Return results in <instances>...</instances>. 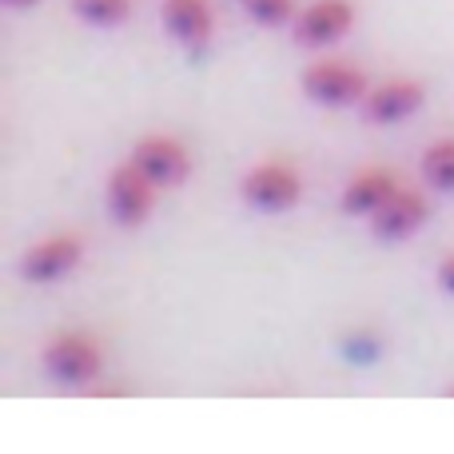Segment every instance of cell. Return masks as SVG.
Listing matches in <instances>:
<instances>
[{
	"instance_id": "1",
	"label": "cell",
	"mask_w": 454,
	"mask_h": 454,
	"mask_svg": "<svg viewBox=\"0 0 454 454\" xmlns=\"http://www.w3.org/2000/svg\"><path fill=\"white\" fill-rule=\"evenodd\" d=\"M40 367L60 387H88L104 375V347L88 331H56L40 347Z\"/></svg>"
},
{
	"instance_id": "2",
	"label": "cell",
	"mask_w": 454,
	"mask_h": 454,
	"mask_svg": "<svg viewBox=\"0 0 454 454\" xmlns=\"http://www.w3.org/2000/svg\"><path fill=\"white\" fill-rule=\"evenodd\" d=\"M239 200L263 215H283L303 200V176L287 160H259L239 176Z\"/></svg>"
},
{
	"instance_id": "3",
	"label": "cell",
	"mask_w": 454,
	"mask_h": 454,
	"mask_svg": "<svg viewBox=\"0 0 454 454\" xmlns=\"http://www.w3.org/2000/svg\"><path fill=\"white\" fill-rule=\"evenodd\" d=\"M307 100L327 104V108H351V104H363V96L371 92V80L359 64L339 60V56H319L303 68L299 76Z\"/></svg>"
},
{
	"instance_id": "4",
	"label": "cell",
	"mask_w": 454,
	"mask_h": 454,
	"mask_svg": "<svg viewBox=\"0 0 454 454\" xmlns=\"http://www.w3.org/2000/svg\"><path fill=\"white\" fill-rule=\"evenodd\" d=\"M80 259H84V239L76 231H52V235H40L32 247H24L16 271H20L24 283L48 287V283L68 279L80 267Z\"/></svg>"
},
{
	"instance_id": "5",
	"label": "cell",
	"mask_w": 454,
	"mask_h": 454,
	"mask_svg": "<svg viewBox=\"0 0 454 454\" xmlns=\"http://www.w3.org/2000/svg\"><path fill=\"white\" fill-rule=\"evenodd\" d=\"M156 196H160V188L132 164V160H120V164L108 172V184H104V204H108V215L120 227L148 223V215L156 212Z\"/></svg>"
},
{
	"instance_id": "6",
	"label": "cell",
	"mask_w": 454,
	"mask_h": 454,
	"mask_svg": "<svg viewBox=\"0 0 454 454\" xmlns=\"http://www.w3.org/2000/svg\"><path fill=\"white\" fill-rule=\"evenodd\" d=\"M128 160H132L160 192L180 188V184L192 176V152L184 148V140H176V136H168V132L140 136V140L132 144V156Z\"/></svg>"
},
{
	"instance_id": "7",
	"label": "cell",
	"mask_w": 454,
	"mask_h": 454,
	"mask_svg": "<svg viewBox=\"0 0 454 454\" xmlns=\"http://www.w3.org/2000/svg\"><path fill=\"white\" fill-rule=\"evenodd\" d=\"M427 220H431V200H427V192L399 184V188L383 200V207H379V212L367 220V227H371V235H375V239L403 243L407 235H415Z\"/></svg>"
},
{
	"instance_id": "8",
	"label": "cell",
	"mask_w": 454,
	"mask_h": 454,
	"mask_svg": "<svg viewBox=\"0 0 454 454\" xmlns=\"http://www.w3.org/2000/svg\"><path fill=\"white\" fill-rule=\"evenodd\" d=\"M427 100V88L411 76H391L383 84H371V92L363 96V116L367 124H379V128H391V124H403L411 120Z\"/></svg>"
},
{
	"instance_id": "9",
	"label": "cell",
	"mask_w": 454,
	"mask_h": 454,
	"mask_svg": "<svg viewBox=\"0 0 454 454\" xmlns=\"http://www.w3.org/2000/svg\"><path fill=\"white\" fill-rule=\"evenodd\" d=\"M355 24V4L351 0H315L295 16V40L307 48H327L343 40Z\"/></svg>"
},
{
	"instance_id": "10",
	"label": "cell",
	"mask_w": 454,
	"mask_h": 454,
	"mask_svg": "<svg viewBox=\"0 0 454 454\" xmlns=\"http://www.w3.org/2000/svg\"><path fill=\"white\" fill-rule=\"evenodd\" d=\"M395 188H399V172H395V168L367 164L343 184V192H339V207H343L347 215H363V220H371Z\"/></svg>"
},
{
	"instance_id": "11",
	"label": "cell",
	"mask_w": 454,
	"mask_h": 454,
	"mask_svg": "<svg viewBox=\"0 0 454 454\" xmlns=\"http://www.w3.org/2000/svg\"><path fill=\"white\" fill-rule=\"evenodd\" d=\"M164 28L184 48H204L215 32V12L207 0H164Z\"/></svg>"
},
{
	"instance_id": "12",
	"label": "cell",
	"mask_w": 454,
	"mask_h": 454,
	"mask_svg": "<svg viewBox=\"0 0 454 454\" xmlns=\"http://www.w3.org/2000/svg\"><path fill=\"white\" fill-rule=\"evenodd\" d=\"M419 176H423L427 188L454 196V136L427 144V152L419 156Z\"/></svg>"
},
{
	"instance_id": "13",
	"label": "cell",
	"mask_w": 454,
	"mask_h": 454,
	"mask_svg": "<svg viewBox=\"0 0 454 454\" xmlns=\"http://www.w3.org/2000/svg\"><path fill=\"white\" fill-rule=\"evenodd\" d=\"M72 12L96 28H116L132 16V0H72Z\"/></svg>"
},
{
	"instance_id": "14",
	"label": "cell",
	"mask_w": 454,
	"mask_h": 454,
	"mask_svg": "<svg viewBox=\"0 0 454 454\" xmlns=\"http://www.w3.org/2000/svg\"><path fill=\"white\" fill-rule=\"evenodd\" d=\"M247 16L255 24H267V28H283V24H295V0H243Z\"/></svg>"
},
{
	"instance_id": "15",
	"label": "cell",
	"mask_w": 454,
	"mask_h": 454,
	"mask_svg": "<svg viewBox=\"0 0 454 454\" xmlns=\"http://www.w3.org/2000/svg\"><path fill=\"white\" fill-rule=\"evenodd\" d=\"M434 283H439L442 295L454 299V251H447V255L439 259V267H434Z\"/></svg>"
},
{
	"instance_id": "16",
	"label": "cell",
	"mask_w": 454,
	"mask_h": 454,
	"mask_svg": "<svg viewBox=\"0 0 454 454\" xmlns=\"http://www.w3.org/2000/svg\"><path fill=\"white\" fill-rule=\"evenodd\" d=\"M8 8H32V4H40V0H4Z\"/></svg>"
},
{
	"instance_id": "17",
	"label": "cell",
	"mask_w": 454,
	"mask_h": 454,
	"mask_svg": "<svg viewBox=\"0 0 454 454\" xmlns=\"http://www.w3.org/2000/svg\"><path fill=\"white\" fill-rule=\"evenodd\" d=\"M447 399H454V383H450V387H447Z\"/></svg>"
}]
</instances>
